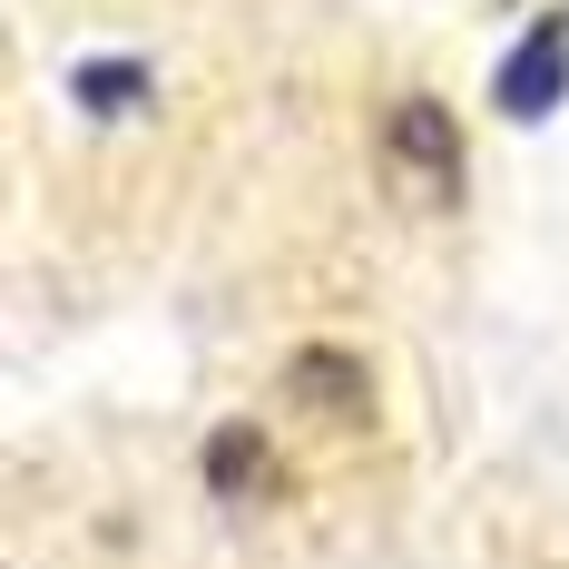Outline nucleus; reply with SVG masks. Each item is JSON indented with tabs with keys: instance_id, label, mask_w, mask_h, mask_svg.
I'll return each mask as SVG.
<instances>
[{
	"instance_id": "1",
	"label": "nucleus",
	"mask_w": 569,
	"mask_h": 569,
	"mask_svg": "<svg viewBox=\"0 0 569 569\" xmlns=\"http://www.w3.org/2000/svg\"><path fill=\"white\" fill-rule=\"evenodd\" d=\"M383 177H393L412 207H452L461 197V118L442 99H393L383 109Z\"/></svg>"
},
{
	"instance_id": "3",
	"label": "nucleus",
	"mask_w": 569,
	"mask_h": 569,
	"mask_svg": "<svg viewBox=\"0 0 569 569\" xmlns=\"http://www.w3.org/2000/svg\"><path fill=\"white\" fill-rule=\"evenodd\" d=\"M560 89H569V20H540L511 50V69H501V109L540 118V109H560Z\"/></svg>"
},
{
	"instance_id": "2",
	"label": "nucleus",
	"mask_w": 569,
	"mask_h": 569,
	"mask_svg": "<svg viewBox=\"0 0 569 569\" xmlns=\"http://www.w3.org/2000/svg\"><path fill=\"white\" fill-rule=\"evenodd\" d=\"M197 461H207V491H217L227 511H256V501H276V442H266L256 422H217Z\"/></svg>"
},
{
	"instance_id": "5",
	"label": "nucleus",
	"mask_w": 569,
	"mask_h": 569,
	"mask_svg": "<svg viewBox=\"0 0 569 569\" xmlns=\"http://www.w3.org/2000/svg\"><path fill=\"white\" fill-rule=\"evenodd\" d=\"M69 99L99 109V118L148 109V69H138V59H79V69H69Z\"/></svg>"
},
{
	"instance_id": "4",
	"label": "nucleus",
	"mask_w": 569,
	"mask_h": 569,
	"mask_svg": "<svg viewBox=\"0 0 569 569\" xmlns=\"http://www.w3.org/2000/svg\"><path fill=\"white\" fill-rule=\"evenodd\" d=\"M284 383H295V402H315V412H343V422H353V412H363V393H373V373H363L353 353H335V343H305Z\"/></svg>"
}]
</instances>
